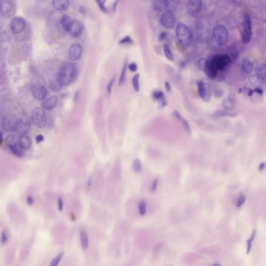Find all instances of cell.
Returning a JSON list of instances; mask_svg holds the SVG:
<instances>
[{
	"label": "cell",
	"mask_w": 266,
	"mask_h": 266,
	"mask_svg": "<svg viewBox=\"0 0 266 266\" xmlns=\"http://www.w3.org/2000/svg\"><path fill=\"white\" fill-rule=\"evenodd\" d=\"M14 131L19 135H27L30 129V123L27 119H21L16 121L14 125Z\"/></svg>",
	"instance_id": "11"
},
{
	"label": "cell",
	"mask_w": 266,
	"mask_h": 266,
	"mask_svg": "<svg viewBox=\"0 0 266 266\" xmlns=\"http://www.w3.org/2000/svg\"><path fill=\"white\" fill-rule=\"evenodd\" d=\"M208 59L204 58L200 59L198 63V69L202 71L205 72V70L208 67Z\"/></svg>",
	"instance_id": "35"
},
{
	"label": "cell",
	"mask_w": 266,
	"mask_h": 266,
	"mask_svg": "<svg viewBox=\"0 0 266 266\" xmlns=\"http://www.w3.org/2000/svg\"><path fill=\"white\" fill-rule=\"evenodd\" d=\"M161 23L164 27L171 29L176 23V18L173 11L170 10L165 11L161 17Z\"/></svg>",
	"instance_id": "9"
},
{
	"label": "cell",
	"mask_w": 266,
	"mask_h": 266,
	"mask_svg": "<svg viewBox=\"0 0 266 266\" xmlns=\"http://www.w3.org/2000/svg\"><path fill=\"white\" fill-rule=\"evenodd\" d=\"M222 107L225 110L230 111L234 107V103L232 99L227 98L225 99H223L222 102Z\"/></svg>",
	"instance_id": "28"
},
{
	"label": "cell",
	"mask_w": 266,
	"mask_h": 266,
	"mask_svg": "<svg viewBox=\"0 0 266 266\" xmlns=\"http://www.w3.org/2000/svg\"><path fill=\"white\" fill-rule=\"evenodd\" d=\"M43 140H44V137L42 135H38L36 136V141L37 144H40Z\"/></svg>",
	"instance_id": "52"
},
{
	"label": "cell",
	"mask_w": 266,
	"mask_h": 266,
	"mask_svg": "<svg viewBox=\"0 0 266 266\" xmlns=\"http://www.w3.org/2000/svg\"><path fill=\"white\" fill-rule=\"evenodd\" d=\"M169 6V2L165 0H157L152 3V7L156 11H164Z\"/></svg>",
	"instance_id": "19"
},
{
	"label": "cell",
	"mask_w": 266,
	"mask_h": 266,
	"mask_svg": "<svg viewBox=\"0 0 266 266\" xmlns=\"http://www.w3.org/2000/svg\"><path fill=\"white\" fill-rule=\"evenodd\" d=\"M58 208L59 211H62L63 210V201L61 198H59L58 200Z\"/></svg>",
	"instance_id": "49"
},
{
	"label": "cell",
	"mask_w": 266,
	"mask_h": 266,
	"mask_svg": "<svg viewBox=\"0 0 266 266\" xmlns=\"http://www.w3.org/2000/svg\"><path fill=\"white\" fill-rule=\"evenodd\" d=\"M1 125L3 129L6 132L14 131V126L12 125L11 122L7 117H4L3 118Z\"/></svg>",
	"instance_id": "25"
},
{
	"label": "cell",
	"mask_w": 266,
	"mask_h": 266,
	"mask_svg": "<svg viewBox=\"0 0 266 266\" xmlns=\"http://www.w3.org/2000/svg\"><path fill=\"white\" fill-rule=\"evenodd\" d=\"M83 30V25L80 21L72 20L67 32L70 36L78 37L81 34Z\"/></svg>",
	"instance_id": "13"
},
{
	"label": "cell",
	"mask_w": 266,
	"mask_h": 266,
	"mask_svg": "<svg viewBox=\"0 0 266 266\" xmlns=\"http://www.w3.org/2000/svg\"><path fill=\"white\" fill-rule=\"evenodd\" d=\"M252 36V28L250 16L246 13L244 16L242 28L241 38L244 44H247L250 42Z\"/></svg>",
	"instance_id": "4"
},
{
	"label": "cell",
	"mask_w": 266,
	"mask_h": 266,
	"mask_svg": "<svg viewBox=\"0 0 266 266\" xmlns=\"http://www.w3.org/2000/svg\"><path fill=\"white\" fill-rule=\"evenodd\" d=\"M163 51H164V53L166 58L169 61H173L174 60V56H173V55L172 54L169 46L167 44H164L163 45Z\"/></svg>",
	"instance_id": "29"
},
{
	"label": "cell",
	"mask_w": 266,
	"mask_h": 266,
	"mask_svg": "<svg viewBox=\"0 0 266 266\" xmlns=\"http://www.w3.org/2000/svg\"><path fill=\"white\" fill-rule=\"evenodd\" d=\"M205 73L209 79L213 80L216 78L218 70L211 60L208 61V67L205 71Z\"/></svg>",
	"instance_id": "18"
},
{
	"label": "cell",
	"mask_w": 266,
	"mask_h": 266,
	"mask_svg": "<svg viewBox=\"0 0 266 266\" xmlns=\"http://www.w3.org/2000/svg\"><path fill=\"white\" fill-rule=\"evenodd\" d=\"M237 114L236 113L231 112L225 110H218L216 111L213 113V117L215 118H219L221 117H235Z\"/></svg>",
	"instance_id": "24"
},
{
	"label": "cell",
	"mask_w": 266,
	"mask_h": 266,
	"mask_svg": "<svg viewBox=\"0 0 266 266\" xmlns=\"http://www.w3.org/2000/svg\"><path fill=\"white\" fill-rule=\"evenodd\" d=\"M265 168V163H262V164H260V165H259L258 169H259V171H262V170H264Z\"/></svg>",
	"instance_id": "56"
},
{
	"label": "cell",
	"mask_w": 266,
	"mask_h": 266,
	"mask_svg": "<svg viewBox=\"0 0 266 266\" xmlns=\"http://www.w3.org/2000/svg\"><path fill=\"white\" fill-rule=\"evenodd\" d=\"M18 144L23 150H28L31 146V138L27 135H21L18 141Z\"/></svg>",
	"instance_id": "16"
},
{
	"label": "cell",
	"mask_w": 266,
	"mask_h": 266,
	"mask_svg": "<svg viewBox=\"0 0 266 266\" xmlns=\"http://www.w3.org/2000/svg\"><path fill=\"white\" fill-rule=\"evenodd\" d=\"M115 81V77H113V78L111 79L109 81L108 83L107 84V94L108 96H109V95H110L111 92L112 86Z\"/></svg>",
	"instance_id": "41"
},
{
	"label": "cell",
	"mask_w": 266,
	"mask_h": 266,
	"mask_svg": "<svg viewBox=\"0 0 266 266\" xmlns=\"http://www.w3.org/2000/svg\"><path fill=\"white\" fill-rule=\"evenodd\" d=\"M52 3L55 9L60 11L65 10L68 8L69 5V1L67 0H55Z\"/></svg>",
	"instance_id": "22"
},
{
	"label": "cell",
	"mask_w": 266,
	"mask_h": 266,
	"mask_svg": "<svg viewBox=\"0 0 266 266\" xmlns=\"http://www.w3.org/2000/svg\"><path fill=\"white\" fill-rule=\"evenodd\" d=\"M63 255H64V252H62L59 254L58 255L52 260V262L50 264V266H58L59 264L63 257Z\"/></svg>",
	"instance_id": "38"
},
{
	"label": "cell",
	"mask_w": 266,
	"mask_h": 266,
	"mask_svg": "<svg viewBox=\"0 0 266 266\" xmlns=\"http://www.w3.org/2000/svg\"><path fill=\"white\" fill-rule=\"evenodd\" d=\"M97 4L99 6V9L104 13H108V9L106 8L105 5L104 4L105 2L102 1H96Z\"/></svg>",
	"instance_id": "45"
},
{
	"label": "cell",
	"mask_w": 266,
	"mask_h": 266,
	"mask_svg": "<svg viewBox=\"0 0 266 266\" xmlns=\"http://www.w3.org/2000/svg\"><path fill=\"white\" fill-rule=\"evenodd\" d=\"M218 71H223L232 63V59L228 55H217L211 60Z\"/></svg>",
	"instance_id": "7"
},
{
	"label": "cell",
	"mask_w": 266,
	"mask_h": 266,
	"mask_svg": "<svg viewBox=\"0 0 266 266\" xmlns=\"http://www.w3.org/2000/svg\"><path fill=\"white\" fill-rule=\"evenodd\" d=\"M83 48L79 43H74L71 45L69 50V57L71 61L79 60L82 54Z\"/></svg>",
	"instance_id": "14"
},
{
	"label": "cell",
	"mask_w": 266,
	"mask_h": 266,
	"mask_svg": "<svg viewBox=\"0 0 266 266\" xmlns=\"http://www.w3.org/2000/svg\"><path fill=\"white\" fill-rule=\"evenodd\" d=\"M202 6V2L197 0L189 1L186 4V9L190 16L195 18L198 16Z\"/></svg>",
	"instance_id": "8"
},
{
	"label": "cell",
	"mask_w": 266,
	"mask_h": 266,
	"mask_svg": "<svg viewBox=\"0 0 266 266\" xmlns=\"http://www.w3.org/2000/svg\"><path fill=\"white\" fill-rule=\"evenodd\" d=\"M256 234V229H254L252 231V235H251L250 238L247 240V254H249V252H250V250H251V248H252V242H253L254 239H255Z\"/></svg>",
	"instance_id": "33"
},
{
	"label": "cell",
	"mask_w": 266,
	"mask_h": 266,
	"mask_svg": "<svg viewBox=\"0 0 266 266\" xmlns=\"http://www.w3.org/2000/svg\"><path fill=\"white\" fill-rule=\"evenodd\" d=\"M31 120L35 126L39 129H43L47 122V117L45 111L41 108H36L32 111Z\"/></svg>",
	"instance_id": "6"
},
{
	"label": "cell",
	"mask_w": 266,
	"mask_h": 266,
	"mask_svg": "<svg viewBox=\"0 0 266 266\" xmlns=\"http://www.w3.org/2000/svg\"><path fill=\"white\" fill-rule=\"evenodd\" d=\"M138 210L140 215L144 216L146 213L147 203L144 200H141L138 204Z\"/></svg>",
	"instance_id": "36"
},
{
	"label": "cell",
	"mask_w": 266,
	"mask_h": 266,
	"mask_svg": "<svg viewBox=\"0 0 266 266\" xmlns=\"http://www.w3.org/2000/svg\"><path fill=\"white\" fill-rule=\"evenodd\" d=\"M212 38L216 44L222 46L228 42L229 33L228 30L225 26L217 25L213 28L212 31Z\"/></svg>",
	"instance_id": "3"
},
{
	"label": "cell",
	"mask_w": 266,
	"mask_h": 266,
	"mask_svg": "<svg viewBox=\"0 0 266 266\" xmlns=\"http://www.w3.org/2000/svg\"><path fill=\"white\" fill-rule=\"evenodd\" d=\"M77 66L73 63H66L59 70L57 75L63 85H68L71 83L77 76Z\"/></svg>",
	"instance_id": "1"
},
{
	"label": "cell",
	"mask_w": 266,
	"mask_h": 266,
	"mask_svg": "<svg viewBox=\"0 0 266 266\" xmlns=\"http://www.w3.org/2000/svg\"><path fill=\"white\" fill-rule=\"evenodd\" d=\"M266 65L265 63H262L257 65L255 69L256 75L257 79L262 82H266Z\"/></svg>",
	"instance_id": "17"
},
{
	"label": "cell",
	"mask_w": 266,
	"mask_h": 266,
	"mask_svg": "<svg viewBox=\"0 0 266 266\" xmlns=\"http://www.w3.org/2000/svg\"><path fill=\"white\" fill-rule=\"evenodd\" d=\"M1 243L2 245L5 244L8 241V237H7V233L4 230L1 233Z\"/></svg>",
	"instance_id": "43"
},
{
	"label": "cell",
	"mask_w": 266,
	"mask_h": 266,
	"mask_svg": "<svg viewBox=\"0 0 266 266\" xmlns=\"http://www.w3.org/2000/svg\"><path fill=\"white\" fill-rule=\"evenodd\" d=\"M10 27L11 31L14 33H20L23 31L26 27V22L23 18L16 17L12 19Z\"/></svg>",
	"instance_id": "12"
},
{
	"label": "cell",
	"mask_w": 266,
	"mask_h": 266,
	"mask_svg": "<svg viewBox=\"0 0 266 266\" xmlns=\"http://www.w3.org/2000/svg\"><path fill=\"white\" fill-rule=\"evenodd\" d=\"M242 71L246 75H250L253 70V65L248 59H244L241 65Z\"/></svg>",
	"instance_id": "23"
},
{
	"label": "cell",
	"mask_w": 266,
	"mask_h": 266,
	"mask_svg": "<svg viewBox=\"0 0 266 266\" xmlns=\"http://www.w3.org/2000/svg\"><path fill=\"white\" fill-rule=\"evenodd\" d=\"M165 89H166V90H167V92H170L171 91V86L169 82L168 81L165 82Z\"/></svg>",
	"instance_id": "55"
},
{
	"label": "cell",
	"mask_w": 266,
	"mask_h": 266,
	"mask_svg": "<svg viewBox=\"0 0 266 266\" xmlns=\"http://www.w3.org/2000/svg\"><path fill=\"white\" fill-rule=\"evenodd\" d=\"M57 102L58 98L54 95L43 101L42 103V107L45 110H51L56 107Z\"/></svg>",
	"instance_id": "15"
},
{
	"label": "cell",
	"mask_w": 266,
	"mask_h": 266,
	"mask_svg": "<svg viewBox=\"0 0 266 266\" xmlns=\"http://www.w3.org/2000/svg\"><path fill=\"white\" fill-rule=\"evenodd\" d=\"M164 96H165L164 93L161 90H156V91H154L152 94V97L154 100L156 101H158L159 100H160L161 98H162Z\"/></svg>",
	"instance_id": "39"
},
{
	"label": "cell",
	"mask_w": 266,
	"mask_h": 266,
	"mask_svg": "<svg viewBox=\"0 0 266 266\" xmlns=\"http://www.w3.org/2000/svg\"><path fill=\"white\" fill-rule=\"evenodd\" d=\"M33 201H34L33 198L31 196H28L27 198V202L28 205L31 206L33 203Z\"/></svg>",
	"instance_id": "54"
},
{
	"label": "cell",
	"mask_w": 266,
	"mask_h": 266,
	"mask_svg": "<svg viewBox=\"0 0 266 266\" xmlns=\"http://www.w3.org/2000/svg\"><path fill=\"white\" fill-rule=\"evenodd\" d=\"M126 70H127V63L125 62L123 66L122 72L121 73V76H120L119 82V86L123 85L125 82V77H126Z\"/></svg>",
	"instance_id": "32"
},
{
	"label": "cell",
	"mask_w": 266,
	"mask_h": 266,
	"mask_svg": "<svg viewBox=\"0 0 266 266\" xmlns=\"http://www.w3.org/2000/svg\"><path fill=\"white\" fill-rule=\"evenodd\" d=\"M133 167L134 171L136 173H140L142 169V164L138 159H136L134 161L133 163Z\"/></svg>",
	"instance_id": "37"
},
{
	"label": "cell",
	"mask_w": 266,
	"mask_h": 266,
	"mask_svg": "<svg viewBox=\"0 0 266 266\" xmlns=\"http://www.w3.org/2000/svg\"><path fill=\"white\" fill-rule=\"evenodd\" d=\"M16 137L14 135H9L6 137L5 138V144L7 146V147H9L11 146L12 145L16 144Z\"/></svg>",
	"instance_id": "30"
},
{
	"label": "cell",
	"mask_w": 266,
	"mask_h": 266,
	"mask_svg": "<svg viewBox=\"0 0 266 266\" xmlns=\"http://www.w3.org/2000/svg\"><path fill=\"white\" fill-rule=\"evenodd\" d=\"M9 148L11 150V152L14 154L15 156H18V157H21L24 155V152L23 151V150L21 148V147H19V144H15L14 145H12Z\"/></svg>",
	"instance_id": "27"
},
{
	"label": "cell",
	"mask_w": 266,
	"mask_h": 266,
	"mask_svg": "<svg viewBox=\"0 0 266 266\" xmlns=\"http://www.w3.org/2000/svg\"><path fill=\"white\" fill-rule=\"evenodd\" d=\"M173 114V115L176 118V119H178V121H181V119L183 117L181 115L180 113L179 112L177 111H174Z\"/></svg>",
	"instance_id": "50"
},
{
	"label": "cell",
	"mask_w": 266,
	"mask_h": 266,
	"mask_svg": "<svg viewBox=\"0 0 266 266\" xmlns=\"http://www.w3.org/2000/svg\"><path fill=\"white\" fill-rule=\"evenodd\" d=\"M3 135L2 133L1 132H0V144H2L3 142Z\"/></svg>",
	"instance_id": "59"
},
{
	"label": "cell",
	"mask_w": 266,
	"mask_h": 266,
	"mask_svg": "<svg viewBox=\"0 0 266 266\" xmlns=\"http://www.w3.org/2000/svg\"><path fill=\"white\" fill-rule=\"evenodd\" d=\"M158 108L159 109H162L167 105V100L165 96L162 97L158 101Z\"/></svg>",
	"instance_id": "40"
},
{
	"label": "cell",
	"mask_w": 266,
	"mask_h": 266,
	"mask_svg": "<svg viewBox=\"0 0 266 266\" xmlns=\"http://www.w3.org/2000/svg\"><path fill=\"white\" fill-rule=\"evenodd\" d=\"M10 1H5L3 2V4L2 5V9L3 13H10L11 11H13V6L11 5Z\"/></svg>",
	"instance_id": "31"
},
{
	"label": "cell",
	"mask_w": 266,
	"mask_h": 266,
	"mask_svg": "<svg viewBox=\"0 0 266 266\" xmlns=\"http://www.w3.org/2000/svg\"><path fill=\"white\" fill-rule=\"evenodd\" d=\"M213 266H220V265H219V264H214V265H213Z\"/></svg>",
	"instance_id": "62"
},
{
	"label": "cell",
	"mask_w": 266,
	"mask_h": 266,
	"mask_svg": "<svg viewBox=\"0 0 266 266\" xmlns=\"http://www.w3.org/2000/svg\"><path fill=\"white\" fill-rule=\"evenodd\" d=\"M253 91H254V92H256L257 94H258L259 95H262L264 93V90L262 89V88H260V87H257V88H255L254 90H253Z\"/></svg>",
	"instance_id": "53"
},
{
	"label": "cell",
	"mask_w": 266,
	"mask_h": 266,
	"mask_svg": "<svg viewBox=\"0 0 266 266\" xmlns=\"http://www.w3.org/2000/svg\"><path fill=\"white\" fill-rule=\"evenodd\" d=\"M245 197L244 196L243 194H242V193L240 194L239 198H238V201H237V207L240 208V207L242 206V205H243L244 203H245Z\"/></svg>",
	"instance_id": "42"
},
{
	"label": "cell",
	"mask_w": 266,
	"mask_h": 266,
	"mask_svg": "<svg viewBox=\"0 0 266 266\" xmlns=\"http://www.w3.org/2000/svg\"><path fill=\"white\" fill-rule=\"evenodd\" d=\"M253 93H254V91H253V90H251V89H250V90H249V91H248V96H252Z\"/></svg>",
	"instance_id": "61"
},
{
	"label": "cell",
	"mask_w": 266,
	"mask_h": 266,
	"mask_svg": "<svg viewBox=\"0 0 266 266\" xmlns=\"http://www.w3.org/2000/svg\"><path fill=\"white\" fill-rule=\"evenodd\" d=\"M139 77H140L138 73H137L133 77V80H132L133 87H134V90H135L136 92H139L140 90V87H139Z\"/></svg>",
	"instance_id": "34"
},
{
	"label": "cell",
	"mask_w": 266,
	"mask_h": 266,
	"mask_svg": "<svg viewBox=\"0 0 266 266\" xmlns=\"http://www.w3.org/2000/svg\"><path fill=\"white\" fill-rule=\"evenodd\" d=\"M118 3H119V2H118V1H115V2L114 3V4H113V11H115V9H116V8H117V6Z\"/></svg>",
	"instance_id": "58"
},
{
	"label": "cell",
	"mask_w": 266,
	"mask_h": 266,
	"mask_svg": "<svg viewBox=\"0 0 266 266\" xmlns=\"http://www.w3.org/2000/svg\"><path fill=\"white\" fill-rule=\"evenodd\" d=\"M167 34L166 32H161L160 34V36H159V40L160 41H163L167 37Z\"/></svg>",
	"instance_id": "51"
},
{
	"label": "cell",
	"mask_w": 266,
	"mask_h": 266,
	"mask_svg": "<svg viewBox=\"0 0 266 266\" xmlns=\"http://www.w3.org/2000/svg\"><path fill=\"white\" fill-rule=\"evenodd\" d=\"M129 70L132 72H135L137 69V65L135 63H132L129 65Z\"/></svg>",
	"instance_id": "47"
},
{
	"label": "cell",
	"mask_w": 266,
	"mask_h": 266,
	"mask_svg": "<svg viewBox=\"0 0 266 266\" xmlns=\"http://www.w3.org/2000/svg\"><path fill=\"white\" fill-rule=\"evenodd\" d=\"M63 84L59 80L58 77L55 75L50 79V89L54 92H58L61 90Z\"/></svg>",
	"instance_id": "21"
},
{
	"label": "cell",
	"mask_w": 266,
	"mask_h": 266,
	"mask_svg": "<svg viewBox=\"0 0 266 266\" xmlns=\"http://www.w3.org/2000/svg\"><path fill=\"white\" fill-rule=\"evenodd\" d=\"M133 43V40L131 37L129 36H126L122 38L121 41H119V43L121 44H131Z\"/></svg>",
	"instance_id": "46"
},
{
	"label": "cell",
	"mask_w": 266,
	"mask_h": 266,
	"mask_svg": "<svg viewBox=\"0 0 266 266\" xmlns=\"http://www.w3.org/2000/svg\"><path fill=\"white\" fill-rule=\"evenodd\" d=\"M72 21V19L70 18V16H68V15H67V14L63 15V16L61 17V19H60V24H61V26L66 31H67L68 28L69 27Z\"/></svg>",
	"instance_id": "26"
},
{
	"label": "cell",
	"mask_w": 266,
	"mask_h": 266,
	"mask_svg": "<svg viewBox=\"0 0 266 266\" xmlns=\"http://www.w3.org/2000/svg\"><path fill=\"white\" fill-rule=\"evenodd\" d=\"M176 35L178 42L185 47L190 44L193 38L191 29L188 25L183 23H179L177 25Z\"/></svg>",
	"instance_id": "2"
},
{
	"label": "cell",
	"mask_w": 266,
	"mask_h": 266,
	"mask_svg": "<svg viewBox=\"0 0 266 266\" xmlns=\"http://www.w3.org/2000/svg\"><path fill=\"white\" fill-rule=\"evenodd\" d=\"M92 179L91 177H90L88 179V181H87V186L90 187L91 185H92Z\"/></svg>",
	"instance_id": "60"
},
{
	"label": "cell",
	"mask_w": 266,
	"mask_h": 266,
	"mask_svg": "<svg viewBox=\"0 0 266 266\" xmlns=\"http://www.w3.org/2000/svg\"><path fill=\"white\" fill-rule=\"evenodd\" d=\"M80 239L81 242V245L82 248L84 250H86L88 248L89 241H88V235L87 233L83 228H81L80 229Z\"/></svg>",
	"instance_id": "20"
},
{
	"label": "cell",
	"mask_w": 266,
	"mask_h": 266,
	"mask_svg": "<svg viewBox=\"0 0 266 266\" xmlns=\"http://www.w3.org/2000/svg\"><path fill=\"white\" fill-rule=\"evenodd\" d=\"M197 86L198 95L201 99L205 102H209L211 98V90L208 79L203 78L200 80L197 83Z\"/></svg>",
	"instance_id": "5"
},
{
	"label": "cell",
	"mask_w": 266,
	"mask_h": 266,
	"mask_svg": "<svg viewBox=\"0 0 266 266\" xmlns=\"http://www.w3.org/2000/svg\"><path fill=\"white\" fill-rule=\"evenodd\" d=\"M31 93L34 99L38 101H41L46 97L47 90L43 85L36 83L32 86Z\"/></svg>",
	"instance_id": "10"
},
{
	"label": "cell",
	"mask_w": 266,
	"mask_h": 266,
	"mask_svg": "<svg viewBox=\"0 0 266 266\" xmlns=\"http://www.w3.org/2000/svg\"><path fill=\"white\" fill-rule=\"evenodd\" d=\"M158 186V180L157 179H156L154 181V183H152V185L151 186V191L152 192L156 191V190L157 189Z\"/></svg>",
	"instance_id": "48"
},
{
	"label": "cell",
	"mask_w": 266,
	"mask_h": 266,
	"mask_svg": "<svg viewBox=\"0 0 266 266\" xmlns=\"http://www.w3.org/2000/svg\"><path fill=\"white\" fill-rule=\"evenodd\" d=\"M79 98V93L78 92H77L75 94V97H74V102H76L78 100Z\"/></svg>",
	"instance_id": "57"
},
{
	"label": "cell",
	"mask_w": 266,
	"mask_h": 266,
	"mask_svg": "<svg viewBox=\"0 0 266 266\" xmlns=\"http://www.w3.org/2000/svg\"><path fill=\"white\" fill-rule=\"evenodd\" d=\"M181 122L182 123V124H183V125L184 126V127L186 129V131L187 132V133L188 134H190L191 133V129H190L189 124L188 123V122H187V121L185 119H184L183 117H182V119H181Z\"/></svg>",
	"instance_id": "44"
}]
</instances>
